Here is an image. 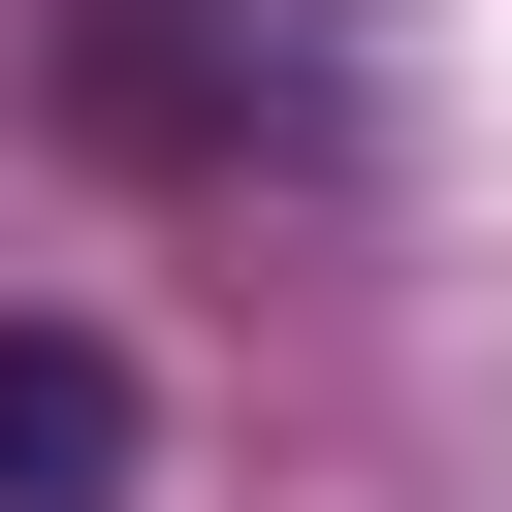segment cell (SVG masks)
<instances>
[{
  "label": "cell",
  "mask_w": 512,
  "mask_h": 512,
  "mask_svg": "<svg viewBox=\"0 0 512 512\" xmlns=\"http://www.w3.org/2000/svg\"><path fill=\"white\" fill-rule=\"evenodd\" d=\"M32 96H64L96 160H192V192L352 160V32H320V0H64V32H32Z\"/></svg>",
  "instance_id": "6da1fadb"
},
{
  "label": "cell",
  "mask_w": 512,
  "mask_h": 512,
  "mask_svg": "<svg viewBox=\"0 0 512 512\" xmlns=\"http://www.w3.org/2000/svg\"><path fill=\"white\" fill-rule=\"evenodd\" d=\"M128 480H160L128 352H96V320H0V512H128Z\"/></svg>",
  "instance_id": "7a4b0ae2"
}]
</instances>
